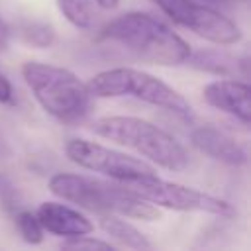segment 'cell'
Wrapping results in <instances>:
<instances>
[{
	"label": "cell",
	"mask_w": 251,
	"mask_h": 251,
	"mask_svg": "<svg viewBox=\"0 0 251 251\" xmlns=\"http://www.w3.org/2000/svg\"><path fill=\"white\" fill-rule=\"evenodd\" d=\"M100 39L126 49L139 61L176 67L190 57V45L159 18L147 12H126L104 25Z\"/></svg>",
	"instance_id": "6da1fadb"
},
{
	"label": "cell",
	"mask_w": 251,
	"mask_h": 251,
	"mask_svg": "<svg viewBox=\"0 0 251 251\" xmlns=\"http://www.w3.org/2000/svg\"><path fill=\"white\" fill-rule=\"evenodd\" d=\"M49 190L78 208L96 212V214H116L135 220H157L159 210L147 200L133 194L122 182H108L76 173H55L49 178Z\"/></svg>",
	"instance_id": "7a4b0ae2"
},
{
	"label": "cell",
	"mask_w": 251,
	"mask_h": 251,
	"mask_svg": "<svg viewBox=\"0 0 251 251\" xmlns=\"http://www.w3.org/2000/svg\"><path fill=\"white\" fill-rule=\"evenodd\" d=\"M22 76L37 104L63 124L82 122L92 106L88 84L73 71L49 63L27 61L22 67Z\"/></svg>",
	"instance_id": "3957f363"
},
{
	"label": "cell",
	"mask_w": 251,
	"mask_h": 251,
	"mask_svg": "<svg viewBox=\"0 0 251 251\" xmlns=\"http://www.w3.org/2000/svg\"><path fill=\"white\" fill-rule=\"evenodd\" d=\"M92 131L118 145L129 147L167 171H184L190 165L186 149L163 127L135 116H104L94 120Z\"/></svg>",
	"instance_id": "277c9868"
},
{
	"label": "cell",
	"mask_w": 251,
	"mask_h": 251,
	"mask_svg": "<svg viewBox=\"0 0 251 251\" xmlns=\"http://www.w3.org/2000/svg\"><path fill=\"white\" fill-rule=\"evenodd\" d=\"M88 90L94 98H135L145 104L163 108L176 116H190L188 100L159 76L133 69L114 67L94 75L88 82Z\"/></svg>",
	"instance_id": "5b68a950"
},
{
	"label": "cell",
	"mask_w": 251,
	"mask_h": 251,
	"mask_svg": "<svg viewBox=\"0 0 251 251\" xmlns=\"http://www.w3.org/2000/svg\"><path fill=\"white\" fill-rule=\"evenodd\" d=\"M122 184L139 198L153 204L155 208H167L175 212H200L212 216H226L231 212L226 200L212 196L204 190H198L194 186H184L178 182L165 180L157 176V173Z\"/></svg>",
	"instance_id": "8992f818"
},
{
	"label": "cell",
	"mask_w": 251,
	"mask_h": 251,
	"mask_svg": "<svg viewBox=\"0 0 251 251\" xmlns=\"http://www.w3.org/2000/svg\"><path fill=\"white\" fill-rule=\"evenodd\" d=\"M161 12H165L175 24L180 27L190 29L198 37L216 43V45H233L237 43L243 33L241 27L216 10L214 6L200 2V0H149Z\"/></svg>",
	"instance_id": "52a82bcc"
},
{
	"label": "cell",
	"mask_w": 251,
	"mask_h": 251,
	"mask_svg": "<svg viewBox=\"0 0 251 251\" xmlns=\"http://www.w3.org/2000/svg\"><path fill=\"white\" fill-rule=\"evenodd\" d=\"M65 153L80 169L100 173L116 182H129L139 176L155 175V167L147 161L82 137L69 139L65 145Z\"/></svg>",
	"instance_id": "ba28073f"
},
{
	"label": "cell",
	"mask_w": 251,
	"mask_h": 251,
	"mask_svg": "<svg viewBox=\"0 0 251 251\" xmlns=\"http://www.w3.org/2000/svg\"><path fill=\"white\" fill-rule=\"evenodd\" d=\"M202 96L206 104L212 108L229 114L243 126H249L251 122V106H249V96L251 88L245 80L237 78H218L212 80L204 86Z\"/></svg>",
	"instance_id": "9c48e42d"
},
{
	"label": "cell",
	"mask_w": 251,
	"mask_h": 251,
	"mask_svg": "<svg viewBox=\"0 0 251 251\" xmlns=\"http://www.w3.org/2000/svg\"><path fill=\"white\" fill-rule=\"evenodd\" d=\"M190 141L192 145L208 155L214 161L231 165V167H239L247 163V151L245 147L231 137L227 131L216 127V126H198L192 129L190 133Z\"/></svg>",
	"instance_id": "30bf717a"
},
{
	"label": "cell",
	"mask_w": 251,
	"mask_h": 251,
	"mask_svg": "<svg viewBox=\"0 0 251 251\" xmlns=\"http://www.w3.org/2000/svg\"><path fill=\"white\" fill-rule=\"evenodd\" d=\"M35 216L47 233L59 237H78L94 231V224L80 210L63 202H41Z\"/></svg>",
	"instance_id": "8fae6325"
},
{
	"label": "cell",
	"mask_w": 251,
	"mask_h": 251,
	"mask_svg": "<svg viewBox=\"0 0 251 251\" xmlns=\"http://www.w3.org/2000/svg\"><path fill=\"white\" fill-rule=\"evenodd\" d=\"M100 227L112 241H116V245L129 247V249H139V251H145V249L153 247V243L147 239V235L141 229H137L133 224L124 220V216L102 214L100 216Z\"/></svg>",
	"instance_id": "7c38bea8"
},
{
	"label": "cell",
	"mask_w": 251,
	"mask_h": 251,
	"mask_svg": "<svg viewBox=\"0 0 251 251\" xmlns=\"http://www.w3.org/2000/svg\"><path fill=\"white\" fill-rule=\"evenodd\" d=\"M186 63H190L192 67H196L200 71L222 75V76L239 73V67L247 65L245 61H239V59H235L227 53H222V51H196V53L190 51V57L186 59Z\"/></svg>",
	"instance_id": "4fadbf2b"
},
{
	"label": "cell",
	"mask_w": 251,
	"mask_h": 251,
	"mask_svg": "<svg viewBox=\"0 0 251 251\" xmlns=\"http://www.w3.org/2000/svg\"><path fill=\"white\" fill-rule=\"evenodd\" d=\"M57 8L65 20L78 29H90L94 25L96 12L92 0H57Z\"/></svg>",
	"instance_id": "5bb4252c"
},
{
	"label": "cell",
	"mask_w": 251,
	"mask_h": 251,
	"mask_svg": "<svg viewBox=\"0 0 251 251\" xmlns=\"http://www.w3.org/2000/svg\"><path fill=\"white\" fill-rule=\"evenodd\" d=\"M14 222H16V227L22 235V239L29 245H39L43 241V233L45 229L41 227L37 216L29 210H18L14 212Z\"/></svg>",
	"instance_id": "9a60e30c"
},
{
	"label": "cell",
	"mask_w": 251,
	"mask_h": 251,
	"mask_svg": "<svg viewBox=\"0 0 251 251\" xmlns=\"http://www.w3.org/2000/svg\"><path fill=\"white\" fill-rule=\"evenodd\" d=\"M20 35L25 43H29L33 47H49L55 41V29H53V25H49L45 22L25 24L20 29Z\"/></svg>",
	"instance_id": "2e32d148"
},
{
	"label": "cell",
	"mask_w": 251,
	"mask_h": 251,
	"mask_svg": "<svg viewBox=\"0 0 251 251\" xmlns=\"http://www.w3.org/2000/svg\"><path fill=\"white\" fill-rule=\"evenodd\" d=\"M61 247H65V249H75V251H94V249L108 251V249H114V245H112L110 241L96 239V237H92L90 233L78 235V237H67V241H63Z\"/></svg>",
	"instance_id": "e0dca14e"
},
{
	"label": "cell",
	"mask_w": 251,
	"mask_h": 251,
	"mask_svg": "<svg viewBox=\"0 0 251 251\" xmlns=\"http://www.w3.org/2000/svg\"><path fill=\"white\" fill-rule=\"evenodd\" d=\"M0 202L10 212H18L20 210V194L4 175H0Z\"/></svg>",
	"instance_id": "ac0fdd59"
},
{
	"label": "cell",
	"mask_w": 251,
	"mask_h": 251,
	"mask_svg": "<svg viewBox=\"0 0 251 251\" xmlns=\"http://www.w3.org/2000/svg\"><path fill=\"white\" fill-rule=\"evenodd\" d=\"M12 100H14L12 84H10V80L0 73V102H2V104H10Z\"/></svg>",
	"instance_id": "d6986e66"
},
{
	"label": "cell",
	"mask_w": 251,
	"mask_h": 251,
	"mask_svg": "<svg viewBox=\"0 0 251 251\" xmlns=\"http://www.w3.org/2000/svg\"><path fill=\"white\" fill-rule=\"evenodd\" d=\"M8 37H10V31H8V27H6V24L0 20V51L8 45Z\"/></svg>",
	"instance_id": "ffe728a7"
},
{
	"label": "cell",
	"mask_w": 251,
	"mask_h": 251,
	"mask_svg": "<svg viewBox=\"0 0 251 251\" xmlns=\"http://www.w3.org/2000/svg\"><path fill=\"white\" fill-rule=\"evenodd\" d=\"M118 2H120V0H94V4L100 6L102 10H112V8L118 6Z\"/></svg>",
	"instance_id": "44dd1931"
},
{
	"label": "cell",
	"mask_w": 251,
	"mask_h": 251,
	"mask_svg": "<svg viewBox=\"0 0 251 251\" xmlns=\"http://www.w3.org/2000/svg\"><path fill=\"white\" fill-rule=\"evenodd\" d=\"M202 2H206V4H210V6H229L233 0H202Z\"/></svg>",
	"instance_id": "7402d4cb"
},
{
	"label": "cell",
	"mask_w": 251,
	"mask_h": 251,
	"mask_svg": "<svg viewBox=\"0 0 251 251\" xmlns=\"http://www.w3.org/2000/svg\"><path fill=\"white\" fill-rule=\"evenodd\" d=\"M0 145H2V143H0Z\"/></svg>",
	"instance_id": "603a6c76"
}]
</instances>
